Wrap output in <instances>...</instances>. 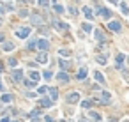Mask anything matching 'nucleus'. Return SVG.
I'll use <instances>...</instances> for the list:
<instances>
[{
  "instance_id": "1",
  "label": "nucleus",
  "mask_w": 129,
  "mask_h": 122,
  "mask_svg": "<svg viewBox=\"0 0 129 122\" xmlns=\"http://www.w3.org/2000/svg\"><path fill=\"white\" fill-rule=\"evenodd\" d=\"M16 35H18V37H21V39H27V37L30 35V28H28V27L18 28V30H16Z\"/></svg>"
},
{
  "instance_id": "2",
  "label": "nucleus",
  "mask_w": 129,
  "mask_h": 122,
  "mask_svg": "<svg viewBox=\"0 0 129 122\" xmlns=\"http://www.w3.org/2000/svg\"><path fill=\"white\" fill-rule=\"evenodd\" d=\"M78 101H80V94H78V92H71V94L67 96V103H71V105L78 103Z\"/></svg>"
},
{
  "instance_id": "3",
  "label": "nucleus",
  "mask_w": 129,
  "mask_h": 122,
  "mask_svg": "<svg viewBox=\"0 0 129 122\" xmlns=\"http://www.w3.org/2000/svg\"><path fill=\"white\" fill-rule=\"evenodd\" d=\"M37 48L43 50V51H46V50L50 48V43H48L46 39H39V41H37Z\"/></svg>"
},
{
  "instance_id": "4",
  "label": "nucleus",
  "mask_w": 129,
  "mask_h": 122,
  "mask_svg": "<svg viewBox=\"0 0 129 122\" xmlns=\"http://www.w3.org/2000/svg\"><path fill=\"white\" fill-rule=\"evenodd\" d=\"M108 28H110V30H113V32H120L122 25H120L119 21H110V23H108Z\"/></svg>"
},
{
  "instance_id": "5",
  "label": "nucleus",
  "mask_w": 129,
  "mask_h": 122,
  "mask_svg": "<svg viewBox=\"0 0 129 122\" xmlns=\"http://www.w3.org/2000/svg\"><path fill=\"white\" fill-rule=\"evenodd\" d=\"M97 14H101L103 18H110V9H106V7H97Z\"/></svg>"
},
{
  "instance_id": "6",
  "label": "nucleus",
  "mask_w": 129,
  "mask_h": 122,
  "mask_svg": "<svg viewBox=\"0 0 129 122\" xmlns=\"http://www.w3.org/2000/svg\"><path fill=\"white\" fill-rule=\"evenodd\" d=\"M101 101L103 103H110V101H112V94L110 92H101Z\"/></svg>"
},
{
  "instance_id": "7",
  "label": "nucleus",
  "mask_w": 129,
  "mask_h": 122,
  "mask_svg": "<svg viewBox=\"0 0 129 122\" xmlns=\"http://www.w3.org/2000/svg\"><path fill=\"white\" fill-rule=\"evenodd\" d=\"M12 78H14V81H21L23 71H12Z\"/></svg>"
},
{
  "instance_id": "8",
  "label": "nucleus",
  "mask_w": 129,
  "mask_h": 122,
  "mask_svg": "<svg viewBox=\"0 0 129 122\" xmlns=\"http://www.w3.org/2000/svg\"><path fill=\"white\" fill-rule=\"evenodd\" d=\"M50 97H51L53 101H57V99H59V90H57V89H50Z\"/></svg>"
},
{
  "instance_id": "9",
  "label": "nucleus",
  "mask_w": 129,
  "mask_h": 122,
  "mask_svg": "<svg viewBox=\"0 0 129 122\" xmlns=\"http://www.w3.org/2000/svg\"><path fill=\"white\" fill-rule=\"evenodd\" d=\"M94 78H96V80L99 81V83H104V81H106V80H104V76H103V74H101L99 71H96V73H94Z\"/></svg>"
},
{
  "instance_id": "10",
  "label": "nucleus",
  "mask_w": 129,
  "mask_h": 122,
  "mask_svg": "<svg viewBox=\"0 0 129 122\" xmlns=\"http://www.w3.org/2000/svg\"><path fill=\"white\" fill-rule=\"evenodd\" d=\"M83 12H85V16H87L88 19L94 18V14H92V9H90V7H83Z\"/></svg>"
},
{
  "instance_id": "11",
  "label": "nucleus",
  "mask_w": 129,
  "mask_h": 122,
  "mask_svg": "<svg viewBox=\"0 0 129 122\" xmlns=\"http://www.w3.org/2000/svg\"><path fill=\"white\" fill-rule=\"evenodd\" d=\"M120 11H122V14H126V16H129V7H127V4H120Z\"/></svg>"
},
{
  "instance_id": "12",
  "label": "nucleus",
  "mask_w": 129,
  "mask_h": 122,
  "mask_svg": "<svg viewBox=\"0 0 129 122\" xmlns=\"http://www.w3.org/2000/svg\"><path fill=\"white\" fill-rule=\"evenodd\" d=\"M94 35H96L97 41H104V34H103L101 30H94Z\"/></svg>"
},
{
  "instance_id": "13",
  "label": "nucleus",
  "mask_w": 129,
  "mask_h": 122,
  "mask_svg": "<svg viewBox=\"0 0 129 122\" xmlns=\"http://www.w3.org/2000/svg\"><path fill=\"white\" fill-rule=\"evenodd\" d=\"M122 62H124V55L119 53V55H117V67H122Z\"/></svg>"
},
{
  "instance_id": "14",
  "label": "nucleus",
  "mask_w": 129,
  "mask_h": 122,
  "mask_svg": "<svg viewBox=\"0 0 129 122\" xmlns=\"http://www.w3.org/2000/svg\"><path fill=\"white\" fill-rule=\"evenodd\" d=\"M55 23V27H57V28H69V25H65L64 21H53Z\"/></svg>"
},
{
  "instance_id": "15",
  "label": "nucleus",
  "mask_w": 129,
  "mask_h": 122,
  "mask_svg": "<svg viewBox=\"0 0 129 122\" xmlns=\"http://www.w3.org/2000/svg\"><path fill=\"white\" fill-rule=\"evenodd\" d=\"M57 78H59L60 81H67V80H69V76H67L65 73H59V74H57Z\"/></svg>"
},
{
  "instance_id": "16",
  "label": "nucleus",
  "mask_w": 129,
  "mask_h": 122,
  "mask_svg": "<svg viewBox=\"0 0 129 122\" xmlns=\"http://www.w3.org/2000/svg\"><path fill=\"white\" fill-rule=\"evenodd\" d=\"M85 76H87V69L83 67V69H80V71H78V78H80V80H83Z\"/></svg>"
},
{
  "instance_id": "17",
  "label": "nucleus",
  "mask_w": 129,
  "mask_h": 122,
  "mask_svg": "<svg viewBox=\"0 0 129 122\" xmlns=\"http://www.w3.org/2000/svg\"><path fill=\"white\" fill-rule=\"evenodd\" d=\"M28 74H30V78H32V80H35V81L39 80V73H35V71H30Z\"/></svg>"
},
{
  "instance_id": "18",
  "label": "nucleus",
  "mask_w": 129,
  "mask_h": 122,
  "mask_svg": "<svg viewBox=\"0 0 129 122\" xmlns=\"http://www.w3.org/2000/svg\"><path fill=\"white\" fill-rule=\"evenodd\" d=\"M46 60H48V55H46V53L43 51V53L39 55V62H43V64H44V62H46Z\"/></svg>"
},
{
  "instance_id": "19",
  "label": "nucleus",
  "mask_w": 129,
  "mask_h": 122,
  "mask_svg": "<svg viewBox=\"0 0 129 122\" xmlns=\"http://www.w3.org/2000/svg\"><path fill=\"white\" fill-rule=\"evenodd\" d=\"M90 119H94V120H101V115L96 113V112H90Z\"/></svg>"
},
{
  "instance_id": "20",
  "label": "nucleus",
  "mask_w": 129,
  "mask_h": 122,
  "mask_svg": "<svg viewBox=\"0 0 129 122\" xmlns=\"http://www.w3.org/2000/svg\"><path fill=\"white\" fill-rule=\"evenodd\" d=\"M2 101H4V103H11V96L9 94H4L2 96Z\"/></svg>"
},
{
  "instance_id": "21",
  "label": "nucleus",
  "mask_w": 129,
  "mask_h": 122,
  "mask_svg": "<svg viewBox=\"0 0 129 122\" xmlns=\"http://www.w3.org/2000/svg\"><path fill=\"white\" fill-rule=\"evenodd\" d=\"M83 30H85V32H90V30H92V25H90V23H83Z\"/></svg>"
},
{
  "instance_id": "22",
  "label": "nucleus",
  "mask_w": 129,
  "mask_h": 122,
  "mask_svg": "<svg viewBox=\"0 0 129 122\" xmlns=\"http://www.w3.org/2000/svg\"><path fill=\"white\" fill-rule=\"evenodd\" d=\"M41 105H43L44 108H48V106H50L51 103H50V101H48V99H41Z\"/></svg>"
},
{
  "instance_id": "23",
  "label": "nucleus",
  "mask_w": 129,
  "mask_h": 122,
  "mask_svg": "<svg viewBox=\"0 0 129 122\" xmlns=\"http://www.w3.org/2000/svg\"><path fill=\"white\" fill-rule=\"evenodd\" d=\"M53 7H55V11H57V12H64V7H62V5H59V4H55Z\"/></svg>"
},
{
  "instance_id": "24",
  "label": "nucleus",
  "mask_w": 129,
  "mask_h": 122,
  "mask_svg": "<svg viewBox=\"0 0 129 122\" xmlns=\"http://www.w3.org/2000/svg\"><path fill=\"white\" fill-rule=\"evenodd\" d=\"M60 67H62V69H67V67H69V62H65V60H60Z\"/></svg>"
},
{
  "instance_id": "25",
  "label": "nucleus",
  "mask_w": 129,
  "mask_h": 122,
  "mask_svg": "<svg viewBox=\"0 0 129 122\" xmlns=\"http://www.w3.org/2000/svg\"><path fill=\"white\" fill-rule=\"evenodd\" d=\"M4 48H5L7 51H11V50H12L14 46H12V43H5V44H4Z\"/></svg>"
},
{
  "instance_id": "26",
  "label": "nucleus",
  "mask_w": 129,
  "mask_h": 122,
  "mask_svg": "<svg viewBox=\"0 0 129 122\" xmlns=\"http://www.w3.org/2000/svg\"><path fill=\"white\" fill-rule=\"evenodd\" d=\"M97 62H99V64H106V58L99 55V57H97Z\"/></svg>"
},
{
  "instance_id": "27",
  "label": "nucleus",
  "mask_w": 129,
  "mask_h": 122,
  "mask_svg": "<svg viewBox=\"0 0 129 122\" xmlns=\"http://www.w3.org/2000/svg\"><path fill=\"white\" fill-rule=\"evenodd\" d=\"M90 105H92V103H90V101H81V106H83V108H88Z\"/></svg>"
},
{
  "instance_id": "28",
  "label": "nucleus",
  "mask_w": 129,
  "mask_h": 122,
  "mask_svg": "<svg viewBox=\"0 0 129 122\" xmlns=\"http://www.w3.org/2000/svg\"><path fill=\"white\" fill-rule=\"evenodd\" d=\"M60 55H62V57H65V55H67V57H69V55H71V51H67V50H60Z\"/></svg>"
},
{
  "instance_id": "29",
  "label": "nucleus",
  "mask_w": 129,
  "mask_h": 122,
  "mask_svg": "<svg viewBox=\"0 0 129 122\" xmlns=\"http://www.w3.org/2000/svg\"><path fill=\"white\" fill-rule=\"evenodd\" d=\"M43 76H44L46 80H50V78H51V73H50V71H44V73H43Z\"/></svg>"
},
{
  "instance_id": "30",
  "label": "nucleus",
  "mask_w": 129,
  "mask_h": 122,
  "mask_svg": "<svg viewBox=\"0 0 129 122\" xmlns=\"http://www.w3.org/2000/svg\"><path fill=\"white\" fill-rule=\"evenodd\" d=\"M37 115H39V110H34V112L30 113V117H34V119H35V117H37Z\"/></svg>"
},
{
  "instance_id": "31",
  "label": "nucleus",
  "mask_w": 129,
  "mask_h": 122,
  "mask_svg": "<svg viewBox=\"0 0 129 122\" xmlns=\"http://www.w3.org/2000/svg\"><path fill=\"white\" fill-rule=\"evenodd\" d=\"M46 90H48V89H46V87H39V94H44V92H46Z\"/></svg>"
},
{
  "instance_id": "32",
  "label": "nucleus",
  "mask_w": 129,
  "mask_h": 122,
  "mask_svg": "<svg viewBox=\"0 0 129 122\" xmlns=\"http://www.w3.org/2000/svg\"><path fill=\"white\" fill-rule=\"evenodd\" d=\"M44 120H46V122H55V120H53L50 115H46V117H44Z\"/></svg>"
},
{
  "instance_id": "33",
  "label": "nucleus",
  "mask_w": 129,
  "mask_h": 122,
  "mask_svg": "<svg viewBox=\"0 0 129 122\" xmlns=\"http://www.w3.org/2000/svg\"><path fill=\"white\" fill-rule=\"evenodd\" d=\"M69 11H71V14H78V11H76L74 7H69Z\"/></svg>"
},
{
  "instance_id": "34",
  "label": "nucleus",
  "mask_w": 129,
  "mask_h": 122,
  "mask_svg": "<svg viewBox=\"0 0 129 122\" xmlns=\"http://www.w3.org/2000/svg\"><path fill=\"white\" fill-rule=\"evenodd\" d=\"M9 64L11 66H16V58H9Z\"/></svg>"
},
{
  "instance_id": "35",
  "label": "nucleus",
  "mask_w": 129,
  "mask_h": 122,
  "mask_svg": "<svg viewBox=\"0 0 129 122\" xmlns=\"http://www.w3.org/2000/svg\"><path fill=\"white\" fill-rule=\"evenodd\" d=\"M2 122H11V120H9V119L5 117V119H2Z\"/></svg>"
},
{
  "instance_id": "36",
  "label": "nucleus",
  "mask_w": 129,
  "mask_h": 122,
  "mask_svg": "<svg viewBox=\"0 0 129 122\" xmlns=\"http://www.w3.org/2000/svg\"><path fill=\"white\" fill-rule=\"evenodd\" d=\"M80 122H88V120L87 119H80Z\"/></svg>"
},
{
  "instance_id": "37",
  "label": "nucleus",
  "mask_w": 129,
  "mask_h": 122,
  "mask_svg": "<svg viewBox=\"0 0 129 122\" xmlns=\"http://www.w3.org/2000/svg\"><path fill=\"white\" fill-rule=\"evenodd\" d=\"M0 90H4V85H2V81H0Z\"/></svg>"
},
{
  "instance_id": "38",
  "label": "nucleus",
  "mask_w": 129,
  "mask_h": 122,
  "mask_svg": "<svg viewBox=\"0 0 129 122\" xmlns=\"http://www.w3.org/2000/svg\"><path fill=\"white\" fill-rule=\"evenodd\" d=\"M2 71H4V67H2V64H0V73H2Z\"/></svg>"
},
{
  "instance_id": "39",
  "label": "nucleus",
  "mask_w": 129,
  "mask_h": 122,
  "mask_svg": "<svg viewBox=\"0 0 129 122\" xmlns=\"http://www.w3.org/2000/svg\"><path fill=\"white\" fill-rule=\"evenodd\" d=\"M32 122H39V119H34V120H32Z\"/></svg>"
},
{
  "instance_id": "40",
  "label": "nucleus",
  "mask_w": 129,
  "mask_h": 122,
  "mask_svg": "<svg viewBox=\"0 0 129 122\" xmlns=\"http://www.w3.org/2000/svg\"><path fill=\"white\" fill-rule=\"evenodd\" d=\"M108 122H115V120H108Z\"/></svg>"
},
{
  "instance_id": "41",
  "label": "nucleus",
  "mask_w": 129,
  "mask_h": 122,
  "mask_svg": "<svg viewBox=\"0 0 129 122\" xmlns=\"http://www.w3.org/2000/svg\"><path fill=\"white\" fill-rule=\"evenodd\" d=\"M67 122H72V120H67Z\"/></svg>"
},
{
  "instance_id": "42",
  "label": "nucleus",
  "mask_w": 129,
  "mask_h": 122,
  "mask_svg": "<svg viewBox=\"0 0 129 122\" xmlns=\"http://www.w3.org/2000/svg\"><path fill=\"white\" fill-rule=\"evenodd\" d=\"M124 122H129V120H124Z\"/></svg>"
}]
</instances>
